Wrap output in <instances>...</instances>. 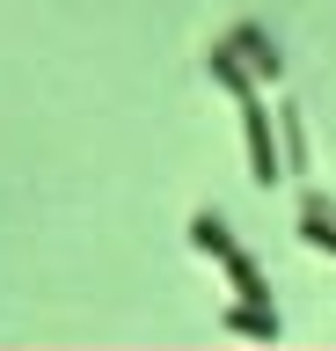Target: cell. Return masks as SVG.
Listing matches in <instances>:
<instances>
[{"label":"cell","instance_id":"1","mask_svg":"<svg viewBox=\"0 0 336 351\" xmlns=\"http://www.w3.org/2000/svg\"><path fill=\"white\" fill-rule=\"evenodd\" d=\"M227 51H234V59H242L256 81H278V73H285V59H278V37H270V29H256V22H242V29L227 37Z\"/></svg>","mask_w":336,"mask_h":351},{"label":"cell","instance_id":"2","mask_svg":"<svg viewBox=\"0 0 336 351\" xmlns=\"http://www.w3.org/2000/svg\"><path fill=\"white\" fill-rule=\"evenodd\" d=\"M220 329H227V337H248V344H278V337H285L278 307H242V300L220 315Z\"/></svg>","mask_w":336,"mask_h":351},{"label":"cell","instance_id":"3","mask_svg":"<svg viewBox=\"0 0 336 351\" xmlns=\"http://www.w3.org/2000/svg\"><path fill=\"white\" fill-rule=\"evenodd\" d=\"M190 249H198V256H212V263H227L242 241H234V227H227L220 213H198V219H190Z\"/></svg>","mask_w":336,"mask_h":351},{"label":"cell","instance_id":"4","mask_svg":"<svg viewBox=\"0 0 336 351\" xmlns=\"http://www.w3.org/2000/svg\"><path fill=\"white\" fill-rule=\"evenodd\" d=\"M300 241L336 256V205H329V197H307V205H300Z\"/></svg>","mask_w":336,"mask_h":351},{"label":"cell","instance_id":"5","mask_svg":"<svg viewBox=\"0 0 336 351\" xmlns=\"http://www.w3.org/2000/svg\"><path fill=\"white\" fill-rule=\"evenodd\" d=\"M278 154H285V169L307 161V125H300V110H278Z\"/></svg>","mask_w":336,"mask_h":351}]
</instances>
